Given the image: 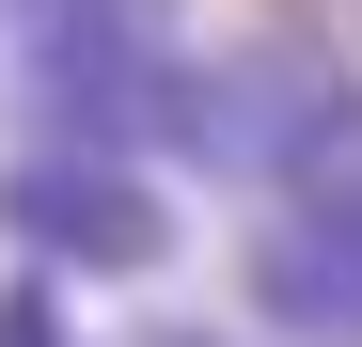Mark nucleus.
<instances>
[{"label":"nucleus","mask_w":362,"mask_h":347,"mask_svg":"<svg viewBox=\"0 0 362 347\" xmlns=\"http://www.w3.org/2000/svg\"><path fill=\"white\" fill-rule=\"evenodd\" d=\"M16 47H32V110L64 142H110V158H142V142H173V0H32L16 16Z\"/></svg>","instance_id":"f257e3e1"},{"label":"nucleus","mask_w":362,"mask_h":347,"mask_svg":"<svg viewBox=\"0 0 362 347\" xmlns=\"http://www.w3.org/2000/svg\"><path fill=\"white\" fill-rule=\"evenodd\" d=\"M252 316L299 347H362V127H331L284 174V221L252 253Z\"/></svg>","instance_id":"7ed1b4c3"},{"label":"nucleus","mask_w":362,"mask_h":347,"mask_svg":"<svg viewBox=\"0 0 362 347\" xmlns=\"http://www.w3.org/2000/svg\"><path fill=\"white\" fill-rule=\"evenodd\" d=\"M158 347H221V331H158Z\"/></svg>","instance_id":"423d86ee"},{"label":"nucleus","mask_w":362,"mask_h":347,"mask_svg":"<svg viewBox=\"0 0 362 347\" xmlns=\"http://www.w3.org/2000/svg\"><path fill=\"white\" fill-rule=\"evenodd\" d=\"M331 127H362V79L331 64L315 32H268V47H236V64L173 79V142H189L205 174H252V190H284Z\"/></svg>","instance_id":"f03ea898"},{"label":"nucleus","mask_w":362,"mask_h":347,"mask_svg":"<svg viewBox=\"0 0 362 347\" xmlns=\"http://www.w3.org/2000/svg\"><path fill=\"white\" fill-rule=\"evenodd\" d=\"M0 221H16L32 268H158V253H173V205H158L110 142H47V158H16V174H0Z\"/></svg>","instance_id":"20e7f679"},{"label":"nucleus","mask_w":362,"mask_h":347,"mask_svg":"<svg viewBox=\"0 0 362 347\" xmlns=\"http://www.w3.org/2000/svg\"><path fill=\"white\" fill-rule=\"evenodd\" d=\"M0 347H79V331H64V300H47V268L0 284Z\"/></svg>","instance_id":"39448f33"}]
</instances>
